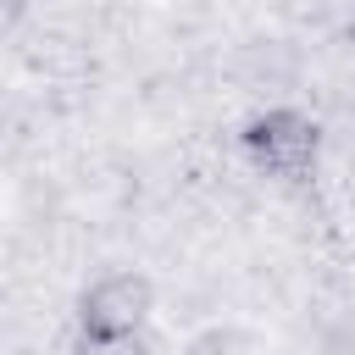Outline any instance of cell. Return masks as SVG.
<instances>
[{"mask_svg":"<svg viewBox=\"0 0 355 355\" xmlns=\"http://www.w3.org/2000/svg\"><path fill=\"white\" fill-rule=\"evenodd\" d=\"M244 155L266 178H305L322 155V128H316V116H305L294 105H272L244 122Z\"/></svg>","mask_w":355,"mask_h":355,"instance_id":"cell-1","label":"cell"},{"mask_svg":"<svg viewBox=\"0 0 355 355\" xmlns=\"http://www.w3.org/2000/svg\"><path fill=\"white\" fill-rule=\"evenodd\" d=\"M150 305H155V288H150L144 272H105V277H94V283L83 288V300H78V327H83L89 344L116 349V344H128V338L144 327Z\"/></svg>","mask_w":355,"mask_h":355,"instance_id":"cell-2","label":"cell"},{"mask_svg":"<svg viewBox=\"0 0 355 355\" xmlns=\"http://www.w3.org/2000/svg\"><path fill=\"white\" fill-rule=\"evenodd\" d=\"M22 11H28V0H0V33H6V28H17V22H22Z\"/></svg>","mask_w":355,"mask_h":355,"instance_id":"cell-3","label":"cell"}]
</instances>
